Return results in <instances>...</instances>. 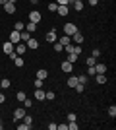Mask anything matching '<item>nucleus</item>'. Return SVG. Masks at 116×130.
Instances as JSON below:
<instances>
[{
	"label": "nucleus",
	"instance_id": "f257e3e1",
	"mask_svg": "<svg viewBox=\"0 0 116 130\" xmlns=\"http://www.w3.org/2000/svg\"><path fill=\"white\" fill-rule=\"evenodd\" d=\"M76 31H77V25H76V23H72V22L64 23V35H68V37H72V35H74Z\"/></svg>",
	"mask_w": 116,
	"mask_h": 130
},
{
	"label": "nucleus",
	"instance_id": "f03ea898",
	"mask_svg": "<svg viewBox=\"0 0 116 130\" xmlns=\"http://www.w3.org/2000/svg\"><path fill=\"white\" fill-rule=\"evenodd\" d=\"M25 113H27V111H25V107H17L16 111H14V120H21L23 117H25Z\"/></svg>",
	"mask_w": 116,
	"mask_h": 130
},
{
	"label": "nucleus",
	"instance_id": "7ed1b4c3",
	"mask_svg": "<svg viewBox=\"0 0 116 130\" xmlns=\"http://www.w3.org/2000/svg\"><path fill=\"white\" fill-rule=\"evenodd\" d=\"M25 51H27V45H25V43H21V41L14 45V53H16V54H19V56H21V54L25 53Z\"/></svg>",
	"mask_w": 116,
	"mask_h": 130
},
{
	"label": "nucleus",
	"instance_id": "20e7f679",
	"mask_svg": "<svg viewBox=\"0 0 116 130\" xmlns=\"http://www.w3.org/2000/svg\"><path fill=\"white\" fill-rule=\"evenodd\" d=\"M60 68H62V72H66V74H72L74 64H72V62H68V60H64V62L60 64Z\"/></svg>",
	"mask_w": 116,
	"mask_h": 130
},
{
	"label": "nucleus",
	"instance_id": "39448f33",
	"mask_svg": "<svg viewBox=\"0 0 116 130\" xmlns=\"http://www.w3.org/2000/svg\"><path fill=\"white\" fill-rule=\"evenodd\" d=\"M29 22L39 23V22H41V12H39V10H33L31 14H29Z\"/></svg>",
	"mask_w": 116,
	"mask_h": 130
},
{
	"label": "nucleus",
	"instance_id": "423d86ee",
	"mask_svg": "<svg viewBox=\"0 0 116 130\" xmlns=\"http://www.w3.org/2000/svg\"><path fill=\"white\" fill-rule=\"evenodd\" d=\"M44 39H47L49 43H56V41H58V35H56V31H52V29H50V31L44 35Z\"/></svg>",
	"mask_w": 116,
	"mask_h": 130
},
{
	"label": "nucleus",
	"instance_id": "0eeeda50",
	"mask_svg": "<svg viewBox=\"0 0 116 130\" xmlns=\"http://www.w3.org/2000/svg\"><path fill=\"white\" fill-rule=\"evenodd\" d=\"M72 43H74V45H81V43H83V35H81L79 31H76V33L72 35Z\"/></svg>",
	"mask_w": 116,
	"mask_h": 130
},
{
	"label": "nucleus",
	"instance_id": "6e6552de",
	"mask_svg": "<svg viewBox=\"0 0 116 130\" xmlns=\"http://www.w3.org/2000/svg\"><path fill=\"white\" fill-rule=\"evenodd\" d=\"M2 49H4V54H12V53H14V43L6 41V43L2 45Z\"/></svg>",
	"mask_w": 116,
	"mask_h": 130
},
{
	"label": "nucleus",
	"instance_id": "1a4fd4ad",
	"mask_svg": "<svg viewBox=\"0 0 116 130\" xmlns=\"http://www.w3.org/2000/svg\"><path fill=\"white\" fill-rule=\"evenodd\" d=\"M4 12L6 14H14V12H16V4H14V2H6L4 4Z\"/></svg>",
	"mask_w": 116,
	"mask_h": 130
},
{
	"label": "nucleus",
	"instance_id": "9d476101",
	"mask_svg": "<svg viewBox=\"0 0 116 130\" xmlns=\"http://www.w3.org/2000/svg\"><path fill=\"white\" fill-rule=\"evenodd\" d=\"M29 39H31V33H29V31H25V29L19 31V41H21V43H27Z\"/></svg>",
	"mask_w": 116,
	"mask_h": 130
},
{
	"label": "nucleus",
	"instance_id": "9b49d317",
	"mask_svg": "<svg viewBox=\"0 0 116 130\" xmlns=\"http://www.w3.org/2000/svg\"><path fill=\"white\" fill-rule=\"evenodd\" d=\"M105 72H106V64H103V62L95 64V74H105Z\"/></svg>",
	"mask_w": 116,
	"mask_h": 130
},
{
	"label": "nucleus",
	"instance_id": "f8f14e48",
	"mask_svg": "<svg viewBox=\"0 0 116 130\" xmlns=\"http://www.w3.org/2000/svg\"><path fill=\"white\" fill-rule=\"evenodd\" d=\"M35 101H44V91L41 87H35Z\"/></svg>",
	"mask_w": 116,
	"mask_h": 130
},
{
	"label": "nucleus",
	"instance_id": "ddd939ff",
	"mask_svg": "<svg viewBox=\"0 0 116 130\" xmlns=\"http://www.w3.org/2000/svg\"><path fill=\"white\" fill-rule=\"evenodd\" d=\"M58 43H60L62 47H66V45L72 43V37H68V35H62V37H58Z\"/></svg>",
	"mask_w": 116,
	"mask_h": 130
},
{
	"label": "nucleus",
	"instance_id": "4468645a",
	"mask_svg": "<svg viewBox=\"0 0 116 130\" xmlns=\"http://www.w3.org/2000/svg\"><path fill=\"white\" fill-rule=\"evenodd\" d=\"M8 41H10V43H19V31H12L10 33V39H8Z\"/></svg>",
	"mask_w": 116,
	"mask_h": 130
},
{
	"label": "nucleus",
	"instance_id": "2eb2a0df",
	"mask_svg": "<svg viewBox=\"0 0 116 130\" xmlns=\"http://www.w3.org/2000/svg\"><path fill=\"white\" fill-rule=\"evenodd\" d=\"M68 12H70L68 6H58V8H56V14H58V16H68Z\"/></svg>",
	"mask_w": 116,
	"mask_h": 130
},
{
	"label": "nucleus",
	"instance_id": "dca6fc26",
	"mask_svg": "<svg viewBox=\"0 0 116 130\" xmlns=\"http://www.w3.org/2000/svg\"><path fill=\"white\" fill-rule=\"evenodd\" d=\"M12 60H14V64H16L17 68H21V66L25 64V60H23L21 56H19V54H16V56H14V58H12Z\"/></svg>",
	"mask_w": 116,
	"mask_h": 130
},
{
	"label": "nucleus",
	"instance_id": "f3484780",
	"mask_svg": "<svg viewBox=\"0 0 116 130\" xmlns=\"http://www.w3.org/2000/svg\"><path fill=\"white\" fill-rule=\"evenodd\" d=\"M25 45H27V49H37V47H39V41H37V39H33V37H31V39H29V41H27V43H25Z\"/></svg>",
	"mask_w": 116,
	"mask_h": 130
},
{
	"label": "nucleus",
	"instance_id": "a211bd4d",
	"mask_svg": "<svg viewBox=\"0 0 116 130\" xmlns=\"http://www.w3.org/2000/svg\"><path fill=\"white\" fill-rule=\"evenodd\" d=\"M72 6H74V10H76V12H81L83 10V0H74Z\"/></svg>",
	"mask_w": 116,
	"mask_h": 130
},
{
	"label": "nucleus",
	"instance_id": "6ab92c4d",
	"mask_svg": "<svg viewBox=\"0 0 116 130\" xmlns=\"http://www.w3.org/2000/svg\"><path fill=\"white\" fill-rule=\"evenodd\" d=\"M47 76H49V72H47V70H44V68H41V70H39L37 72V78H39V80H47Z\"/></svg>",
	"mask_w": 116,
	"mask_h": 130
},
{
	"label": "nucleus",
	"instance_id": "aec40b11",
	"mask_svg": "<svg viewBox=\"0 0 116 130\" xmlns=\"http://www.w3.org/2000/svg\"><path fill=\"white\" fill-rule=\"evenodd\" d=\"M77 86V76H72V78H68V87H76Z\"/></svg>",
	"mask_w": 116,
	"mask_h": 130
},
{
	"label": "nucleus",
	"instance_id": "412c9836",
	"mask_svg": "<svg viewBox=\"0 0 116 130\" xmlns=\"http://www.w3.org/2000/svg\"><path fill=\"white\" fill-rule=\"evenodd\" d=\"M25 31H29V33H33V31H37V23H33V22H29L27 25H25Z\"/></svg>",
	"mask_w": 116,
	"mask_h": 130
},
{
	"label": "nucleus",
	"instance_id": "4be33fe9",
	"mask_svg": "<svg viewBox=\"0 0 116 130\" xmlns=\"http://www.w3.org/2000/svg\"><path fill=\"white\" fill-rule=\"evenodd\" d=\"M10 86H12V82L8 80V78H4V80H0V87H2V89H8Z\"/></svg>",
	"mask_w": 116,
	"mask_h": 130
},
{
	"label": "nucleus",
	"instance_id": "5701e85b",
	"mask_svg": "<svg viewBox=\"0 0 116 130\" xmlns=\"http://www.w3.org/2000/svg\"><path fill=\"white\" fill-rule=\"evenodd\" d=\"M95 76H97V78H95V80H97V84H101V86H103V84H106V76H105V74H95Z\"/></svg>",
	"mask_w": 116,
	"mask_h": 130
},
{
	"label": "nucleus",
	"instance_id": "b1692460",
	"mask_svg": "<svg viewBox=\"0 0 116 130\" xmlns=\"http://www.w3.org/2000/svg\"><path fill=\"white\" fill-rule=\"evenodd\" d=\"M23 107H25V109H31V107H33V99L25 97V99H23Z\"/></svg>",
	"mask_w": 116,
	"mask_h": 130
},
{
	"label": "nucleus",
	"instance_id": "393cba45",
	"mask_svg": "<svg viewBox=\"0 0 116 130\" xmlns=\"http://www.w3.org/2000/svg\"><path fill=\"white\" fill-rule=\"evenodd\" d=\"M74 0H56V4L58 6H72Z\"/></svg>",
	"mask_w": 116,
	"mask_h": 130
},
{
	"label": "nucleus",
	"instance_id": "a878e982",
	"mask_svg": "<svg viewBox=\"0 0 116 130\" xmlns=\"http://www.w3.org/2000/svg\"><path fill=\"white\" fill-rule=\"evenodd\" d=\"M54 97H56V93H54V91H44V99H49V101H52Z\"/></svg>",
	"mask_w": 116,
	"mask_h": 130
},
{
	"label": "nucleus",
	"instance_id": "bb28decb",
	"mask_svg": "<svg viewBox=\"0 0 116 130\" xmlns=\"http://www.w3.org/2000/svg\"><path fill=\"white\" fill-rule=\"evenodd\" d=\"M85 64H87V66H95V64H97V58H95V56H89V58L85 60Z\"/></svg>",
	"mask_w": 116,
	"mask_h": 130
},
{
	"label": "nucleus",
	"instance_id": "cd10ccee",
	"mask_svg": "<svg viewBox=\"0 0 116 130\" xmlns=\"http://www.w3.org/2000/svg\"><path fill=\"white\" fill-rule=\"evenodd\" d=\"M25 97H27V95H25V91H17V93H16V99H17V101H21V103H23V99H25Z\"/></svg>",
	"mask_w": 116,
	"mask_h": 130
},
{
	"label": "nucleus",
	"instance_id": "c85d7f7f",
	"mask_svg": "<svg viewBox=\"0 0 116 130\" xmlns=\"http://www.w3.org/2000/svg\"><path fill=\"white\" fill-rule=\"evenodd\" d=\"M68 62H72V64H74V62H77V54H74V53H70V54H68Z\"/></svg>",
	"mask_w": 116,
	"mask_h": 130
},
{
	"label": "nucleus",
	"instance_id": "c756f323",
	"mask_svg": "<svg viewBox=\"0 0 116 130\" xmlns=\"http://www.w3.org/2000/svg\"><path fill=\"white\" fill-rule=\"evenodd\" d=\"M14 29H16V31H23V29H25V25H23V22H16V25H14Z\"/></svg>",
	"mask_w": 116,
	"mask_h": 130
},
{
	"label": "nucleus",
	"instance_id": "7c9ffc66",
	"mask_svg": "<svg viewBox=\"0 0 116 130\" xmlns=\"http://www.w3.org/2000/svg\"><path fill=\"white\" fill-rule=\"evenodd\" d=\"M52 47H54V51H56V53H62V51H64V47H62V45L58 43V41H56V43H52Z\"/></svg>",
	"mask_w": 116,
	"mask_h": 130
},
{
	"label": "nucleus",
	"instance_id": "2f4dec72",
	"mask_svg": "<svg viewBox=\"0 0 116 130\" xmlns=\"http://www.w3.org/2000/svg\"><path fill=\"white\" fill-rule=\"evenodd\" d=\"M74 89H76V93H83V89H85V87H83V84H79V82H77V86L74 87Z\"/></svg>",
	"mask_w": 116,
	"mask_h": 130
},
{
	"label": "nucleus",
	"instance_id": "473e14b6",
	"mask_svg": "<svg viewBox=\"0 0 116 130\" xmlns=\"http://www.w3.org/2000/svg\"><path fill=\"white\" fill-rule=\"evenodd\" d=\"M17 130H31V124H25V122H23V124H17Z\"/></svg>",
	"mask_w": 116,
	"mask_h": 130
},
{
	"label": "nucleus",
	"instance_id": "72a5a7b5",
	"mask_svg": "<svg viewBox=\"0 0 116 130\" xmlns=\"http://www.w3.org/2000/svg\"><path fill=\"white\" fill-rule=\"evenodd\" d=\"M21 120H23V122H25V124H31V122H33V119H31V117H29L27 113H25V117H23Z\"/></svg>",
	"mask_w": 116,
	"mask_h": 130
},
{
	"label": "nucleus",
	"instance_id": "f704fd0d",
	"mask_svg": "<svg viewBox=\"0 0 116 130\" xmlns=\"http://www.w3.org/2000/svg\"><path fill=\"white\" fill-rule=\"evenodd\" d=\"M108 115H110L112 119L116 117V107H114V105H112V107H108Z\"/></svg>",
	"mask_w": 116,
	"mask_h": 130
},
{
	"label": "nucleus",
	"instance_id": "c9c22d12",
	"mask_svg": "<svg viewBox=\"0 0 116 130\" xmlns=\"http://www.w3.org/2000/svg\"><path fill=\"white\" fill-rule=\"evenodd\" d=\"M72 53L79 56V54H81V47H77V45H74V51H72Z\"/></svg>",
	"mask_w": 116,
	"mask_h": 130
},
{
	"label": "nucleus",
	"instance_id": "e433bc0d",
	"mask_svg": "<svg viewBox=\"0 0 116 130\" xmlns=\"http://www.w3.org/2000/svg\"><path fill=\"white\" fill-rule=\"evenodd\" d=\"M87 76H95V66H87Z\"/></svg>",
	"mask_w": 116,
	"mask_h": 130
},
{
	"label": "nucleus",
	"instance_id": "4c0bfd02",
	"mask_svg": "<svg viewBox=\"0 0 116 130\" xmlns=\"http://www.w3.org/2000/svg\"><path fill=\"white\" fill-rule=\"evenodd\" d=\"M56 8H58V4H56V2H50V4H49V10H50V12H56Z\"/></svg>",
	"mask_w": 116,
	"mask_h": 130
},
{
	"label": "nucleus",
	"instance_id": "58836bf2",
	"mask_svg": "<svg viewBox=\"0 0 116 130\" xmlns=\"http://www.w3.org/2000/svg\"><path fill=\"white\" fill-rule=\"evenodd\" d=\"M91 56H95V58H99V56H101V51H99V49H93V53H91Z\"/></svg>",
	"mask_w": 116,
	"mask_h": 130
},
{
	"label": "nucleus",
	"instance_id": "ea45409f",
	"mask_svg": "<svg viewBox=\"0 0 116 130\" xmlns=\"http://www.w3.org/2000/svg\"><path fill=\"white\" fill-rule=\"evenodd\" d=\"M76 119H77L76 113H70V115H68V122H72V120H76Z\"/></svg>",
	"mask_w": 116,
	"mask_h": 130
},
{
	"label": "nucleus",
	"instance_id": "a19ab883",
	"mask_svg": "<svg viewBox=\"0 0 116 130\" xmlns=\"http://www.w3.org/2000/svg\"><path fill=\"white\" fill-rule=\"evenodd\" d=\"M35 87H43V80H39V78H37V80H35Z\"/></svg>",
	"mask_w": 116,
	"mask_h": 130
},
{
	"label": "nucleus",
	"instance_id": "79ce46f5",
	"mask_svg": "<svg viewBox=\"0 0 116 130\" xmlns=\"http://www.w3.org/2000/svg\"><path fill=\"white\" fill-rule=\"evenodd\" d=\"M56 128L58 130H68V124H56Z\"/></svg>",
	"mask_w": 116,
	"mask_h": 130
},
{
	"label": "nucleus",
	"instance_id": "37998d69",
	"mask_svg": "<svg viewBox=\"0 0 116 130\" xmlns=\"http://www.w3.org/2000/svg\"><path fill=\"white\" fill-rule=\"evenodd\" d=\"M87 2H89V6H97L99 4V0H87Z\"/></svg>",
	"mask_w": 116,
	"mask_h": 130
},
{
	"label": "nucleus",
	"instance_id": "c03bdc74",
	"mask_svg": "<svg viewBox=\"0 0 116 130\" xmlns=\"http://www.w3.org/2000/svg\"><path fill=\"white\" fill-rule=\"evenodd\" d=\"M0 103H6V93H0Z\"/></svg>",
	"mask_w": 116,
	"mask_h": 130
},
{
	"label": "nucleus",
	"instance_id": "a18cd8bd",
	"mask_svg": "<svg viewBox=\"0 0 116 130\" xmlns=\"http://www.w3.org/2000/svg\"><path fill=\"white\" fill-rule=\"evenodd\" d=\"M29 2H31L33 6H37V4H39V0H29Z\"/></svg>",
	"mask_w": 116,
	"mask_h": 130
},
{
	"label": "nucleus",
	"instance_id": "49530a36",
	"mask_svg": "<svg viewBox=\"0 0 116 130\" xmlns=\"http://www.w3.org/2000/svg\"><path fill=\"white\" fill-rule=\"evenodd\" d=\"M6 2H8V0H0V6H4V4H6Z\"/></svg>",
	"mask_w": 116,
	"mask_h": 130
},
{
	"label": "nucleus",
	"instance_id": "de8ad7c7",
	"mask_svg": "<svg viewBox=\"0 0 116 130\" xmlns=\"http://www.w3.org/2000/svg\"><path fill=\"white\" fill-rule=\"evenodd\" d=\"M8 2H14V4H16V2H17V0H8Z\"/></svg>",
	"mask_w": 116,
	"mask_h": 130
},
{
	"label": "nucleus",
	"instance_id": "09e8293b",
	"mask_svg": "<svg viewBox=\"0 0 116 130\" xmlns=\"http://www.w3.org/2000/svg\"><path fill=\"white\" fill-rule=\"evenodd\" d=\"M0 89H2V87H0Z\"/></svg>",
	"mask_w": 116,
	"mask_h": 130
}]
</instances>
